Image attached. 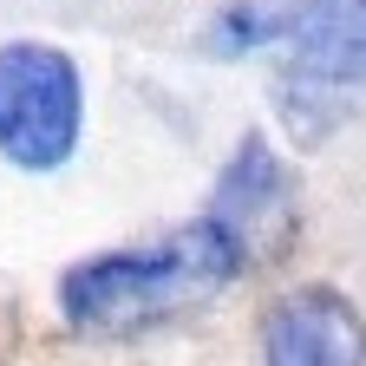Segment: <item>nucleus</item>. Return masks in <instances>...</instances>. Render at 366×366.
I'll use <instances>...</instances> for the list:
<instances>
[{
    "label": "nucleus",
    "mask_w": 366,
    "mask_h": 366,
    "mask_svg": "<svg viewBox=\"0 0 366 366\" xmlns=\"http://www.w3.org/2000/svg\"><path fill=\"white\" fill-rule=\"evenodd\" d=\"M242 274H249L242 249L209 216H197L170 242L72 262L59 274V314L79 334H144V327H164V320L203 307L216 288L242 282Z\"/></svg>",
    "instance_id": "nucleus-1"
},
{
    "label": "nucleus",
    "mask_w": 366,
    "mask_h": 366,
    "mask_svg": "<svg viewBox=\"0 0 366 366\" xmlns=\"http://www.w3.org/2000/svg\"><path fill=\"white\" fill-rule=\"evenodd\" d=\"M85 131V79L53 39L0 46V157L20 170H59Z\"/></svg>",
    "instance_id": "nucleus-2"
},
{
    "label": "nucleus",
    "mask_w": 366,
    "mask_h": 366,
    "mask_svg": "<svg viewBox=\"0 0 366 366\" xmlns=\"http://www.w3.org/2000/svg\"><path fill=\"white\" fill-rule=\"evenodd\" d=\"M203 216L242 249L249 268L262 255H274V249H288V236H295V170L268 151L262 131H249L242 144H236V157L222 164L216 203Z\"/></svg>",
    "instance_id": "nucleus-3"
},
{
    "label": "nucleus",
    "mask_w": 366,
    "mask_h": 366,
    "mask_svg": "<svg viewBox=\"0 0 366 366\" xmlns=\"http://www.w3.org/2000/svg\"><path fill=\"white\" fill-rule=\"evenodd\" d=\"M262 366H366V314L334 282L288 288L262 320Z\"/></svg>",
    "instance_id": "nucleus-4"
},
{
    "label": "nucleus",
    "mask_w": 366,
    "mask_h": 366,
    "mask_svg": "<svg viewBox=\"0 0 366 366\" xmlns=\"http://www.w3.org/2000/svg\"><path fill=\"white\" fill-rule=\"evenodd\" d=\"M268 39H288V72L314 92H366V0H301Z\"/></svg>",
    "instance_id": "nucleus-5"
}]
</instances>
